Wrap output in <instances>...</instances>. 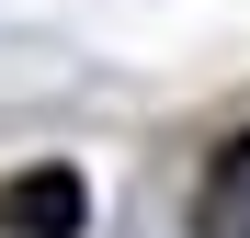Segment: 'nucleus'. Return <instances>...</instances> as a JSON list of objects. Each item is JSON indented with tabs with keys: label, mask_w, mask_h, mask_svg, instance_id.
<instances>
[{
	"label": "nucleus",
	"mask_w": 250,
	"mask_h": 238,
	"mask_svg": "<svg viewBox=\"0 0 250 238\" xmlns=\"http://www.w3.org/2000/svg\"><path fill=\"white\" fill-rule=\"evenodd\" d=\"M80 216H91V193H80V170H12L0 182V238H80Z\"/></svg>",
	"instance_id": "obj_1"
},
{
	"label": "nucleus",
	"mask_w": 250,
	"mask_h": 238,
	"mask_svg": "<svg viewBox=\"0 0 250 238\" xmlns=\"http://www.w3.org/2000/svg\"><path fill=\"white\" fill-rule=\"evenodd\" d=\"M193 238H250V136H228L205 159V193H193Z\"/></svg>",
	"instance_id": "obj_2"
}]
</instances>
